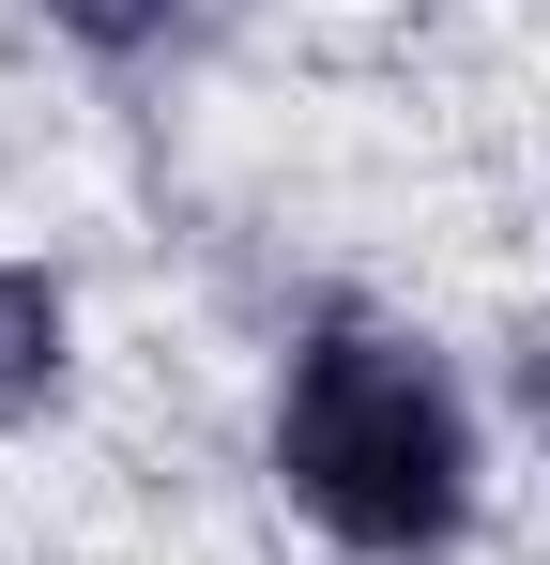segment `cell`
Instances as JSON below:
<instances>
[{"instance_id":"3","label":"cell","mask_w":550,"mask_h":565,"mask_svg":"<svg viewBox=\"0 0 550 565\" xmlns=\"http://www.w3.org/2000/svg\"><path fill=\"white\" fill-rule=\"evenodd\" d=\"M62 46H92V62H169L183 31H199V0H31Z\"/></svg>"},{"instance_id":"1","label":"cell","mask_w":550,"mask_h":565,"mask_svg":"<svg viewBox=\"0 0 550 565\" xmlns=\"http://www.w3.org/2000/svg\"><path fill=\"white\" fill-rule=\"evenodd\" d=\"M275 489L321 551L352 565H458L474 551V504H489V444H474V397L458 367L382 321V306H306V337L275 352Z\"/></svg>"},{"instance_id":"2","label":"cell","mask_w":550,"mask_h":565,"mask_svg":"<svg viewBox=\"0 0 550 565\" xmlns=\"http://www.w3.org/2000/svg\"><path fill=\"white\" fill-rule=\"evenodd\" d=\"M77 382V290L46 260H0V428H46Z\"/></svg>"},{"instance_id":"4","label":"cell","mask_w":550,"mask_h":565,"mask_svg":"<svg viewBox=\"0 0 550 565\" xmlns=\"http://www.w3.org/2000/svg\"><path fill=\"white\" fill-rule=\"evenodd\" d=\"M505 367H520V413H536V444H550V306L520 321V352H505Z\"/></svg>"}]
</instances>
